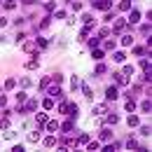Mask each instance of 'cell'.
I'll use <instances>...</instances> for the list:
<instances>
[{"instance_id":"cell-1","label":"cell","mask_w":152,"mask_h":152,"mask_svg":"<svg viewBox=\"0 0 152 152\" xmlns=\"http://www.w3.org/2000/svg\"><path fill=\"white\" fill-rule=\"evenodd\" d=\"M91 5H94L96 10H103V12H108V10H110V5H113V2H110V0H94V2H91Z\"/></svg>"},{"instance_id":"cell-2","label":"cell","mask_w":152,"mask_h":152,"mask_svg":"<svg viewBox=\"0 0 152 152\" xmlns=\"http://www.w3.org/2000/svg\"><path fill=\"white\" fill-rule=\"evenodd\" d=\"M105 98H108V101H115V98H119V89H117V87H108V89H105Z\"/></svg>"},{"instance_id":"cell-3","label":"cell","mask_w":152,"mask_h":152,"mask_svg":"<svg viewBox=\"0 0 152 152\" xmlns=\"http://www.w3.org/2000/svg\"><path fill=\"white\" fill-rule=\"evenodd\" d=\"M47 94L52 96V98H63V91H61V87H58V84L49 87V89H47Z\"/></svg>"},{"instance_id":"cell-4","label":"cell","mask_w":152,"mask_h":152,"mask_svg":"<svg viewBox=\"0 0 152 152\" xmlns=\"http://www.w3.org/2000/svg\"><path fill=\"white\" fill-rule=\"evenodd\" d=\"M105 113H108V105H105V103H98V105H94V115H96V117H103Z\"/></svg>"},{"instance_id":"cell-5","label":"cell","mask_w":152,"mask_h":152,"mask_svg":"<svg viewBox=\"0 0 152 152\" xmlns=\"http://www.w3.org/2000/svg\"><path fill=\"white\" fill-rule=\"evenodd\" d=\"M58 129H61L63 133H70L73 129H75V122H73V119H68V122H63V124H61Z\"/></svg>"},{"instance_id":"cell-6","label":"cell","mask_w":152,"mask_h":152,"mask_svg":"<svg viewBox=\"0 0 152 152\" xmlns=\"http://www.w3.org/2000/svg\"><path fill=\"white\" fill-rule=\"evenodd\" d=\"M124 26H126V21H124V19H117L113 23V33H122V31H124Z\"/></svg>"},{"instance_id":"cell-7","label":"cell","mask_w":152,"mask_h":152,"mask_svg":"<svg viewBox=\"0 0 152 152\" xmlns=\"http://www.w3.org/2000/svg\"><path fill=\"white\" fill-rule=\"evenodd\" d=\"M129 23H138V21H140V12H138V10H131V14H129Z\"/></svg>"},{"instance_id":"cell-8","label":"cell","mask_w":152,"mask_h":152,"mask_svg":"<svg viewBox=\"0 0 152 152\" xmlns=\"http://www.w3.org/2000/svg\"><path fill=\"white\" fill-rule=\"evenodd\" d=\"M113 75H115V84H119V87L126 84V75L124 73H113Z\"/></svg>"},{"instance_id":"cell-9","label":"cell","mask_w":152,"mask_h":152,"mask_svg":"<svg viewBox=\"0 0 152 152\" xmlns=\"http://www.w3.org/2000/svg\"><path fill=\"white\" fill-rule=\"evenodd\" d=\"M75 143L77 145H87V143H89V133H80V136L75 138Z\"/></svg>"},{"instance_id":"cell-10","label":"cell","mask_w":152,"mask_h":152,"mask_svg":"<svg viewBox=\"0 0 152 152\" xmlns=\"http://www.w3.org/2000/svg\"><path fill=\"white\" fill-rule=\"evenodd\" d=\"M124 108H126V113H133V110H136V101H133L131 96L126 98V103H124Z\"/></svg>"},{"instance_id":"cell-11","label":"cell","mask_w":152,"mask_h":152,"mask_svg":"<svg viewBox=\"0 0 152 152\" xmlns=\"http://www.w3.org/2000/svg\"><path fill=\"white\" fill-rule=\"evenodd\" d=\"M35 122H38V126H45V124H47V115L38 113V115H35Z\"/></svg>"},{"instance_id":"cell-12","label":"cell","mask_w":152,"mask_h":152,"mask_svg":"<svg viewBox=\"0 0 152 152\" xmlns=\"http://www.w3.org/2000/svg\"><path fill=\"white\" fill-rule=\"evenodd\" d=\"M40 66V61H38V56L35 58H31V61H26V68H28V70H35V68H38Z\"/></svg>"},{"instance_id":"cell-13","label":"cell","mask_w":152,"mask_h":152,"mask_svg":"<svg viewBox=\"0 0 152 152\" xmlns=\"http://www.w3.org/2000/svg\"><path fill=\"white\" fill-rule=\"evenodd\" d=\"M42 108H45V110H52V108H54V98H52V96L45 98V101H42Z\"/></svg>"},{"instance_id":"cell-14","label":"cell","mask_w":152,"mask_h":152,"mask_svg":"<svg viewBox=\"0 0 152 152\" xmlns=\"http://www.w3.org/2000/svg\"><path fill=\"white\" fill-rule=\"evenodd\" d=\"M38 140H40V129H38V131H31V133H28V143H38Z\"/></svg>"},{"instance_id":"cell-15","label":"cell","mask_w":152,"mask_h":152,"mask_svg":"<svg viewBox=\"0 0 152 152\" xmlns=\"http://www.w3.org/2000/svg\"><path fill=\"white\" fill-rule=\"evenodd\" d=\"M49 19H52V17H45V19L40 21V26H38V31H45V28H49V23H52V21H49Z\"/></svg>"},{"instance_id":"cell-16","label":"cell","mask_w":152,"mask_h":152,"mask_svg":"<svg viewBox=\"0 0 152 152\" xmlns=\"http://www.w3.org/2000/svg\"><path fill=\"white\" fill-rule=\"evenodd\" d=\"M140 68H143V70H152V61H148V58L143 56L140 58Z\"/></svg>"},{"instance_id":"cell-17","label":"cell","mask_w":152,"mask_h":152,"mask_svg":"<svg viewBox=\"0 0 152 152\" xmlns=\"http://www.w3.org/2000/svg\"><path fill=\"white\" fill-rule=\"evenodd\" d=\"M140 110L143 113H152V101H143L140 103Z\"/></svg>"},{"instance_id":"cell-18","label":"cell","mask_w":152,"mask_h":152,"mask_svg":"<svg viewBox=\"0 0 152 152\" xmlns=\"http://www.w3.org/2000/svg\"><path fill=\"white\" fill-rule=\"evenodd\" d=\"M113 138V131L110 129H101V140H110Z\"/></svg>"},{"instance_id":"cell-19","label":"cell","mask_w":152,"mask_h":152,"mask_svg":"<svg viewBox=\"0 0 152 152\" xmlns=\"http://www.w3.org/2000/svg\"><path fill=\"white\" fill-rule=\"evenodd\" d=\"M14 87H17V80H14V77H10V80L5 82V89H7V91H12Z\"/></svg>"},{"instance_id":"cell-20","label":"cell","mask_w":152,"mask_h":152,"mask_svg":"<svg viewBox=\"0 0 152 152\" xmlns=\"http://www.w3.org/2000/svg\"><path fill=\"white\" fill-rule=\"evenodd\" d=\"M54 145H56V138L54 136H47L45 138V148H54Z\"/></svg>"},{"instance_id":"cell-21","label":"cell","mask_w":152,"mask_h":152,"mask_svg":"<svg viewBox=\"0 0 152 152\" xmlns=\"http://www.w3.org/2000/svg\"><path fill=\"white\" fill-rule=\"evenodd\" d=\"M82 94L87 96V98H91V96H94V94H91V87H89V84H87V82H84V84H82Z\"/></svg>"},{"instance_id":"cell-22","label":"cell","mask_w":152,"mask_h":152,"mask_svg":"<svg viewBox=\"0 0 152 152\" xmlns=\"http://www.w3.org/2000/svg\"><path fill=\"white\" fill-rule=\"evenodd\" d=\"M45 126H47L49 131H58V122H54V119H52V122L47 119V124H45Z\"/></svg>"},{"instance_id":"cell-23","label":"cell","mask_w":152,"mask_h":152,"mask_svg":"<svg viewBox=\"0 0 152 152\" xmlns=\"http://www.w3.org/2000/svg\"><path fill=\"white\" fill-rule=\"evenodd\" d=\"M105 122H108V124H117L119 117H117V115H108V113H105Z\"/></svg>"},{"instance_id":"cell-24","label":"cell","mask_w":152,"mask_h":152,"mask_svg":"<svg viewBox=\"0 0 152 152\" xmlns=\"http://www.w3.org/2000/svg\"><path fill=\"white\" fill-rule=\"evenodd\" d=\"M113 58L117 61V63H122V61L126 58V54H124V52H115V54H113Z\"/></svg>"},{"instance_id":"cell-25","label":"cell","mask_w":152,"mask_h":152,"mask_svg":"<svg viewBox=\"0 0 152 152\" xmlns=\"http://www.w3.org/2000/svg\"><path fill=\"white\" fill-rule=\"evenodd\" d=\"M126 148H129V150H138L140 145H138V143H136L133 138H129V140H126Z\"/></svg>"},{"instance_id":"cell-26","label":"cell","mask_w":152,"mask_h":152,"mask_svg":"<svg viewBox=\"0 0 152 152\" xmlns=\"http://www.w3.org/2000/svg\"><path fill=\"white\" fill-rule=\"evenodd\" d=\"M126 122H129V126H138V117L131 115V113H129V119H126Z\"/></svg>"},{"instance_id":"cell-27","label":"cell","mask_w":152,"mask_h":152,"mask_svg":"<svg viewBox=\"0 0 152 152\" xmlns=\"http://www.w3.org/2000/svg\"><path fill=\"white\" fill-rule=\"evenodd\" d=\"M122 45H124V47H131V45H133V38H131V35H124V38H122Z\"/></svg>"},{"instance_id":"cell-28","label":"cell","mask_w":152,"mask_h":152,"mask_svg":"<svg viewBox=\"0 0 152 152\" xmlns=\"http://www.w3.org/2000/svg\"><path fill=\"white\" fill-rule=\"evenodd\" d=\"M0 129H10V117L2 115V119H0Z\"/></svg>"},{"instance_id":"cell-29","label":"cell","mask_w":152,"mask_h":152,"mask_svg":"<svg viewBox=\"0 0 152 152\" xmlns=\"http://www.w3.org/2000/svg\"><path fill=\"white\" fill-rule=\"evenodd\" d=\"M89 33H91V26H84V28L80 31V38L84 40V38H87V35H89Z\"/></svg>"},{"instance_id":"cell-30","label":"cell","mask_w":152,"mask_h":152,"mask_svg":"<svg viewBox=\"0 0 152 152\" xmlns=\"http://www.w3.org/2000/svg\"><path fill=\"white\" fill-rule=\"evenodd\" d=\"M70 7H73L75 12H80V10H82V2H80V0H70Z\"/></svg>"},{"instance_id":"cell-31","label":"cell","mask_w":152,"mask_h":152,"mask_svg":"<svg viewBox=\"0 0 152 152\" xmlns=\"http://www.w3.org/2000/svg\"><path fill=\"white\" fill-rule=\"evenodd\" d=\"M17 7V0H5V10H14Z\"/></svg>"},{"instance_id":"cell-32","label":"cell","mask_w":152,"mask_h":152,"mask_svg":"<svg viewBox=\"0 0 152 152\" xmlns=\"http://www.w3.org/2000/svg\"><path fill=\"white\" fill-rule=\"evenodd\" d=\"M23 49H26L28 54H31V52H35V42H26V45H23Z\"/></svg>"},{"instance_id":"cell-33","label":"cell","mask_w":152,"mask_h":152,"mask_svg":"<svg viewBox=\"0 0 152 152\" xmlns=\"http://www.w3.org/2000/svg\"><path fill=\"white\" fill-rule=\"evenodd\" d=\"M103 73H108V68H105L103 63H98V66H96V75H103Z\"/></svg>"},{"instance_id":"cell-34","label":"cell","mask_w":152,"mask_h":152,"mask_svg":"<svg viewBox=\"0 0 152 152\" xmlns=\"http://www.w3.org/2000/svg\"><path fill=\"white\" fill-rule=\"evenodd\" d=\"M82 21H84L87 26H91V21H94V17H91V14H82Z\"/></svg>"},{"instance_id":"cell-35","label":"cell","mask_w":152,"mask_h":152,"mask_svg":"<svg viewBox=\"0 0 152 152\" xmlns=\"http://www.w3.org/2000/svg\"><path fill=\"white\" fill-rule=\"evenodd\" d=\"M87 150H98V143H96V140H89V143H87Z\"/></svg>"},{"instance_id":"cell-36","label":"cell","mask_w":152,"mask_h":152,"mask_svg":"<svg viewBox=\"0 0 152 152\" xmlns=\"http://www.w3.org/2000/svg\"><path fill=\"white\" fill-rule=\"evenodd\" d=\"M70 87H73V89H77V87H80V77H73V80H70Z\"/></svg>"},{"instance_id":"cell-37","label":"cell","mask_w":152,"mask_h":152,"mask_svg":"<svg viewBox=\"0 0 152 152\" xmlns=\"http://www.w3.org/2000/svg\"><path fill=\"white\" fill-rule=\"evenodd\" d=\"M98 42H101V38H91V40H89V47L94 49V47H98Z\"/></svg>"},{"instance_id":"cell-38","label":"cell","mask_w":152,"mask_h":152,"mask_svg":"<svg viewBox=\"0 0 152 152\" xmlns=\"http://www.w3.org/2000/svg\"><path fill=\"white\" fill-rule=\"evenodd\" d=\"M129 7H131L129 0H122V2H119V10H129Z\"/></svg>"},{"instance_id":"cell-39","label":"cell","mask_w":152,"mask_h":152,"mask_svg":"<svg viewBox=\"0 0 152 152\" xmlns=\"http://www.w3.org/2000/svg\"><path fill=\"white\" fill-rule=\"evenodd\" d=\"M133 54H136V56H145V49H143V47H136Z\"/></svg>"},{"instance_id":"cell-40","label":"cell","mask_w":152,"mask_h":152,"mask_svg":"<svg viewBox=\"0 0 152 152\" xmlns=\"http://www.w3.org/2000/svg\"><path fill=\"white\" fill-rule=\"evenodd\" d=\"M23 101H26V91H19L17 94V103H23Z\"/></svg>"},{"instance_id":"cell-41","label":"cell","mask_w":152,"mask_h":152,"mask_svg":"<svg viewBox=\"0 0 152 152\" xmlns=\"http://www.w3.org/2000/svg\"><path fill=\"white\" fill-rule=\"evenodd\" d=\"M35 45H38V47H47V40H45V38H38V40H35Z\"/></svg>"},{"instance_id":"cell-42","label":"cell","mask_w":152,"mask_h":152,"mask_svg":"<svg viewBox=\"0 0 152 152\" xmlns=\"http://www.w3.org/2000/svg\"><path fill=\"white\" fill-rule=\"evenodd\" d=\"M140 133H143V136H150L152 129H150V126H140Z\"/></svg>"},{"instance_id":"cell-43","label":"cell","mask_w":152,"mask_h":152,"mask_svg":"<svg viewBox=\"0 0 152 152\" xmlns=\"http://www.w3.org/2000/svg\"><path fill=\"white\" fill-rule=\"evenodd\" d=\"M103 21H115V14H113V12H105V17H103Z\"/></svg>"},{"instance_id":"cell-44","label":"cell","mask_w":152,"mask_h":152,"mask_svg":"<svg viewBox=\"0 0 152 152\" xmlns=\"http://www.w3.org/2000/svg\"><path fill=\"white\" fill-rule=\"evenodd\" d=\"M110 33H113V31H110V28H101V38H108V35H110Z\"/></svg>"},{"instance_id":"cell-45","label":"cell","mask_w":152,"mask_h":152,"mask_svg":"<svg viewBox=\"0 0 152 152\" xmlns=\"http://www.w3.org/2000/svg\"><path fill=\"white\" fill-rule=\"evenodd\" d=\"M122 73H124V75H133V68H131V66H124V70H122Z\"/></svg>"},{"instance_id":"cell-46","label":"cell","mask_w":152,"mask_h":152,"mask_svg":"<svg viewBox=\"0 0 152 152\" xmlns=\"http://www.w3.org/2000/svg\"><path fill=\"white\" fill-rule=\"evenodd\" d=\"M63 17H66V12H63V10H56V14H54V19H63Z\"/></svg>"},{"instance_id":"cell-47","label":"cell","mask_w":152,"mask_h":152,"mask_svg":"<svg viewBox=\"0 0 152 152\" xmlns=\"http://www.w3.org/2000/svg\"><path fill=\"white\" fill-rule=\"evenodd\" d=\"M14 136H17V133H14V131H7V129H5V138H7V140H12Z\"/></svg>"},{"instance_id":"cell-48","label":"cell","mask_w":152,"mask_h":152,"mask_svg":"<svg viewBox=\"0 0 152 152\" xmlns=\"http://www.w3.org/2000/svg\"><path fill=\"white\" fill-rule=\"evenodd\" d=\"M94 58H96V61H101V58H103V52H101V49H96V52H94Z\"/></svg>"},{"instance_id":"cell-49","label":"cell","mask_w":152,"mask_h":152,"mask_svg":"<svg viewBox=\"0 0 152 152\" xmlns=\"http://www.w3.org/2000/svg\"><path fill=\"white\" fill-rule=\"evenodd\" d=\"M105 49H115V40H108V42H105Z\"/></svg>"},{"instance_id":"cell-50","label":"cell","mask_w":152,"mask_h":152,"mask_svg":"<svg viewBox=\"0 0 152 152\" xmlns=\"http://www.w3.org/2000/svg\"><path fill=\"white\" fill-rule=\"evenodd\" d=\"M12 152H23V145H21V143H19V145H14V148H12Z\"/></svg>"},{"instance_id":"cell-51","label":"cell","mask_w":152,"mask_h":152,"mask_svg":"<svg viewBox=\"0 0 152 152\" xmlns=\"http://www.w3.org/2000/svg\"><path fill=\"white\" fill-rule=\"evenodd\" d=\"M2 26H7V19H2V17H0V28H2Z\"/></svg>"},{"instance_id":"cell-52","label":"cell","mask_w":152,"mask_h":152,"mask_svg":"<svg viewBox=\"0 0 152 152\" xmlns=\"http://www.w3.org/2000/svg\"><path fill=\"white\" fill-rule=\"evenodd\" d=\"M21 2H23V5H33L35 0H21Z\"/></svg>"},{"instance_id":"cell-53","label":"cell","mask_w":152,"mask_h":152,"mask_svg":"<svg viewBox=\"0 0 152 152\" xmlns=\"http://www.w3.org/2000/svg\"><path fill=\"white\" fill-rule=\"evenodd\" d=\"M0 2H2V0H0Z\"/></svg>"}]
</instances>
